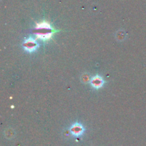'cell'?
<instances>
[{"label":"cell","instance_id":"3957f363","mask_svg":"<svg viewBox=\"0 0 146 146\" xmlns=\"http://www.w3.org/2000/svg\"><path fill=\"white\" fill-rule=\"evenodd\" d=\"M69 131L73 136L79 137L84 134L85 129H84V126H83L81 123H76L73 124V125H71Z\"/></svg>","mask_w":146,"mask_h":146},{"label":"cell","instance_id":"277c9868","mask_svg":"<svg viewBox=\"0 0 146 146\" xmlns=\"http://www.w3.org/2000/svg\"><path fill=\"white\" fill-rule=\"evenodd\" d=\"M104 80L101 76L98 75H96L91 79V86L96 89H99L104 86Z\"/></svg>","mask_w":146,"mask_h":146},{"label":"cell","instance_id":"6da1fadb","mask_svg":"<svg viewBox=\"0 0 146 146\" xmlns=\"http://www.w3.org/2000/svg\"><path fill=\"white\" fill-rule=\"evenodd\" d=\"M54 33V31L52 27L48 22L43 21L39 24H37L35 34L38 39L44 40V41L50 39L52 37Z\"/></svg>","mask_w":146,"mask_h":146},{"label":"cell","instance_id":"7a4b0ae2","mask_svg":"<svg viewBox=\"0 0 146 146\" xmlns=\"http://www.w3.org/2000/svg\"><path fill=\"white\" fill-rule=\"evenodd\" d=\"M23 47L28 52H33L37 49V48L38 47V44L34 38H29L26 39L23 43Z\"/></svg>","mask_w":146,"mask_h":146}]
</instances>
